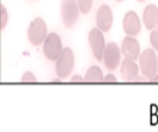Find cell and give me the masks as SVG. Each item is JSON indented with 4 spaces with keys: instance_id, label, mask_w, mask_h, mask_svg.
<instances>
[{
    "instance_id": "obj_1",
    "label": "cell",
    "mask_w": 158,
    "mask_h": 132,
    "mask_svg": "<svg viewBox=\"0 0 158 132\" xmlns=\"http://www.w3.org/2000/svg\"><path fill=\"white\" fill-rule=\"evenodd\" d=\"M139 69L142 70L145 78L151 79L158 71V58L152 49H145L142 55H139Z\"/></svg>"
},
{
    "instance_id": "obj_2",
    "label": "cell",
    "mask_w": 158,
    "mask_h": 132,
    "mask_svg": "<svg viewBox=\"0 0 158 132\" xmlns=\"http://www.w3.org/2000/svg\"><path fill=\"white\" fill-rule=\"evenodd\" d=\"M56 74L58 78H67L74 68V53L70 48L62 49V53L56 60Z\"/></svg>"
},
{
    "instance_id": "obj_3",
    "label": "cell",
    "mask_w": 158,
    "mask_h": 132,
    "mask_svg": "<svg viewBox=\"0 0 158 132\" xmlns=\"http://www.w3.org/2000/svg\"><path fill=\"white\" fill-rule=\"evenodd\" d=\"M48 36L47 24L42 18H36L29 26L27 30V38L30 43L33 45H40L42 44Z\"/></svg>"
},
{
    "instance_id": "obj_4",
    "label": "cell",
    "mask_w": 158,
    "mask_h": 132,
    "mask_svg": "<svg viewBox=\"0 0 158 132\" xmlns=\"http://www.w3.org/2000/svg\"><path fill=\"white\" fill-rule=\"evenodd\" d=\"M43 43H44L43 51H44L45 57L50 61H56L62 53V49H63L62 48V40L60 38V36L55 32H51V33L48 35Z\"/></svg>"
},
{
    "instance_id": "obj_5",
    "label": "cell",
    "mask_w": 158,
    "mask_h": 132,
    "mask_svg": "<svg viewBox=\"0 0 158 132\" xmlns=\"http://www.w3.org/2000/svg\"><path fill=\"white\" fill-rule=\"evenodd\" d=\"M79 7L75 0H62L61 2V17L65 28H73L79 19Z\"/></svg>"
},
{
    "instance_id": "obj_6",
    "label": "cell",
    "mask_w": 158,
    "mask_h": 132,
    "mask_svg": "<svg viewBox=\"0 0 158 132\" xmlns=\"http://www.w3.org/2000/svg\"><path fill=\"white\" fill-rule=\"evenodd\" d=\"M121 57V50L117 43L110 42L103 50L102 60L105 63V67L108 70H115L118 68Z\"/></svg>"
},
{
    "instance_id": "obj_7",
    "label": "cell",
    "mask_w": 158,
    "mask_h": 132,
    "mask_svg": "<svg viewBox=\"0 0 158 132\" xmlns=\"http://www.w3.org/2000/svg\"><path fill=\"white\" fill-rule=\"evenodd\" d=\"M88 40L89 45L92 48V53L98 61H102L103 50H105V38H103L102 32L99 29H93L90 30L88 35Z\"/></svg>"
},
{
    "instance_id": "obj_8",
    "label": "cell",
    "mask_w": 158,
    "mask_h": 132,
    "mask_svg": "<svg viewBox=\"0 0 158 132\" xmlns=\"http://www.w3.org/2000/svg\"><path fill=\"white\" fill-rule=\"evenodd\" d=\"M96 25L101 32H108L113 24V13L108 5H102L96 12Z\"/></svg>"
},
{
    "instance_id": "obj_9",
    "label": "cell",
    "mask_w": 158,
    "mask_h": 132,
    "mask_svg": "<svg viewBox=\"0 0 158 132\" xmlns=\"http://www.w3.org/2000/svg\"><path fill=\"white\" fill-rule=\"evenodd\" d=\"M121 53L124 54V56L126 58L130 60H137L140 55V45L138 43V40L133 37V36H127L123 40L121 44Z\"/></svg>"
},
{
    "instance_id": "obj_10",
    "label": "cell",
    "mask_w": 158,
    "mask_h": 132,
    "mask_svg": "<svg viewBox=\"0 0 158 132\" xmlns=\"http://www.w3.org/2000/svg\"><path fill=\"white\" fill-rule=\"evenodd\" d=\"M123 28L128 36L135 37V35H138L140 32V20L138 15L133 11L127 12L123 20Z\"/></svg>"
},
{
    "instance_id": "obj_11",
    "label": "cell",
    "mask_w": 158,
    "mask_h": 132,
    "mask_svg": "<svg viewBox=\"0 0 158 132\" xmlns=\"http://www.w3.org/2000/svg\"><path fill=\"white\" fill-rule=\"evenodd\" d=\"M143 20L148 30H152L158 25V7L156 5H149L144 10Z\"/></svg>"
},
{
    "instance_id": "obj_12",
    "label": "cell",
    "mask_w": 158,
    "mask_h": 132,
    "mask_svg": "<svg viewBox=\"0 0 158 132\" xmlns=\"http://www.w3.org/2000/svg\"><path fill=\"white\" fill-rule=\"evenodd\" d=\"M138 71H139V67L135 64L133 60L125 58L124 62L121 63L120 73H121L123 80H125V81H132L138 75Z\"/></svg>"
},
{
    "instance_id": "obj_13",
    "label": "cell",
    "mask_w": 158,
    "mask_h": 132,
    "mask_svg": "<svg viewBox=\"0 0 158 132\" xmlns=\"http://www.w3.org/2000/svg\"><path fill=\"white\" fill-rule=\"evenodd\" d=\"M86 82H103V74L102 70L100 69L98 66H92L86 73L85 76Z\"/></svg>"
},
{
    "instance_id": "obj_14",
    "label": "cell",
    "mask_w": 158,
    "mask_h": 132,
    "mask_svg": "<svg viewBox=\"0 0 158 132\" xmlns=\"http://www.w3.org/2000/svg\"><path fill=\"white\" fill-rule=\"evenodd\" d=\"M76 1V5L79 7V11L83 15H87L88 12L90 11L92 8V4H93V0H75Z\"/></svg>"
},
{
    "instance_id": "obj_15",
    "label": "cell",
    "mask_w": 158,
    "mask_h": 132,
    "mask_svg": "<svg viewBox=\"0 0 158 132\" xmlns=\"http://www.w3.org/2000/svg\"><path fill=\"white\" fill-rule=\"evenodd\" d=\"M8 22V13H7V10L4 5L0 6V29L4 30L7 25Z\"/></svg>"
},
{
    "instance_id": "obj_16",
    "label": "cell",
    "mask_w": 158,
    "mask_h": 132,
    "mask_svg": "<svg viewBox=\"0 0 158 132\" xmlns=\"http://www.w3.org/2000/svg\"><path fill=\"white\" fill-rule=\"evenodd\" d=\"M150 42H151V45L153 49L158 50V25L151 30V35H150Z\"/></svg>"
},
{
    "instance_id": "obj_17",
    "label": "cell",
    "mask_w": 158,
    "mask_h": 132,
    "mask_svg": "<svg viewBox=\"0 0 158 132\" xmlns=\"http://www.w3.org/2000/svg\"><path fill=\"white\" fill-rule=\"evenodd\" d=\"M22 82H32V83H35V82H37V79L31 71H26L22 76Z\"/></svg>"
},
{
    "instance_id": "obj_18",
    "label": "cell",
    "mask_w": 158,
    "mask_h": 132,
    "mask_svg": "<svg viewBox=\"0 0 158 132\" xmlns=\"http://www.w3.org/2000/svg\"><path fill=\"white\" fill-rule=\"evenodd\" d=\"M103 82H117V78L113 75V74H108L107 76L103 78Z\"/></svg>"
},
{
    "instance_id": "obj_19",
    "label": "cell",
    "mask_w": 158,
    "mask_h": 132,
    "mask_svg": "<svg viewBox=\"0 0 158 132\" xmlns=\"http://www.w3.org/2000/svg\"><path fill=\"white\" fill-rule=\"evenodd\" d=\"M83 81H85V79L80 75H74L71 78V82H83Z\"/></svg>"
},
{
    "instance_id": "obj_20",
    "label": "cell",
    "mask_w": 158,
    "mask_h": 132,
    "mask_svg": "<svg viewBox=\"0 0 158 132\" xmlns=\"http://www.w3.org/2000/svg\"><path fill=\"white\" fill-rule=\"evenodd\" d=\"M132 81H135V82H144V81H145V79L143 78V76H138V75H137Z\"/></svg>"
},
{
    "instance_id": "obj_21",
    "label": "cell",
    "mask_w": 158,
    "mask_h": 132,
    "mask_svg": "<svg viewBox=\"0 0 158 132\" xmlns=\"http://www.w3.org/2000/svg\"><path fill=\"white\" fill-rule=\"evenodd\" d=\"M150 81L151 82H158V75L156 74L155 76H152V78L150 79Z\"/></svg>"
},
{
    "instance_id": "obj_22",
    "label": "cell",
    "mask_w": 158,
    "mask_h": 132,
    "mask_svg": "<svg viewBox=\"0 0 158 132\" xmlns=\"http://www.w3.org/2000/svg\"><path fill=\"white\" fill-rule=\"evenodd\" d=\"M117 1H124V0H117Z\"/></svg>"
},
{
    "instance_id": "obj_23",
    "label": "cell",
    "mask_w": 158,
    "mask_h": 132,
    "mask_svg": "<svg viewBox=\"0 0 158 132\" xmlns=\"http://www.w3.org/2000/svg\"><path fill=\"white\" fill-rule=\"evenodd\" d=\"M138 1H145V0H138Z\"/></svg>"
}]
</instances>
